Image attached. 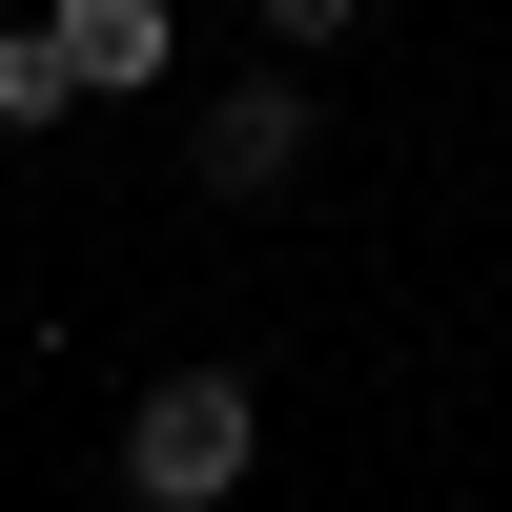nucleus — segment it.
<instances>
[{
	"mask_svg": "<svg viewBox=\"0 0 512 512\" xmlns=\"http://www.w3.org/2000/svg\"><path fill=\"white\" fill-rule=\"evenodd\" d=\"M82 103V82H62V41H41V21H0V123H62Z\"/></svg>",
	"mask_w": 512,
	"mask_h": 512,
	"instance_id": "obj_4",
	"label": "nucleus"
},
{
	"mask_svg": "<svg viewBox=\"0 0 512 512\" xmlns=\"http://www.w3.org/2000/svg\"><path fill=\"white\" fill-rule=\"evenodd\" d=\"M41 41H62V82H82V103H123V82H164V41H185V0H62Z\"/></svg>",
	"mask_w": 512,
	"mask_h": 512,
	"instance_id": "obj_3",
	"label": "nucleus"
},
{
	"mask_svg": "<svg viewBox=\"0 0 512 512\" xmlns=\"http://www.w3.org/2000/svg\"><path fill=\"white\" fill-rule=\"evenodd\" d=\"M185 164H205V185H226V205H267L287 164H308V82H226V103H205V144H185Z\"/></svg>",
	"mask_w": 512,
	"mask_h": 512,
	"instance_id": "obj_2",
	"label": "nucleus"
},
{
	"mask_svg": "<svg viewBox=\"0 0 512 512\" xmlns=\"http://www.w3.org/2000/svg\"><path fill=\"white\" fill-rule=\"evenodd\" d=\"M246 451H267V410H246V369H164L144 410H123V492L144 512H226Z\"/></svg>",
	"mask_w": 512,
	"mask_h": 512,
	"instance_id": "obj_1",
	"label": "nucleus"
},
{
	"mask_svg": "<svg viewBox=\"0 0 512 512\" xmlns=\"http://www.w3.org/2000/svg\"><path fill=\"white\" fill-rule=\"evenodd\" d=\"M267 21H287V41H349V21H369V0H267Z\"/></svg>",
	"mask_w": 512,
	"mask_h": 512,
	"instance_id": "obj_5",
	"label": "nucleus"
}]
</instances>
